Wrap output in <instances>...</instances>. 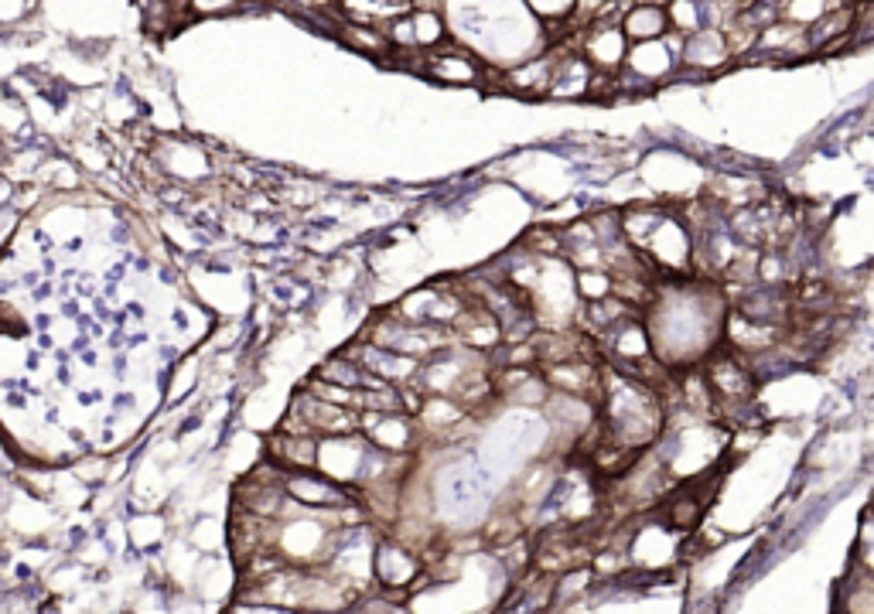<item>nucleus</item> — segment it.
<instances>
[{"mask_svg":"<svg viewBox=\"0 0 874 614\" xmlns=\"http://www.w3.org/2000/svg\"><path fill=\"white\" fill-rule=\"evenodd\" d=\"M727 291L711 276H673L660 280L653 301L642 311L660 365L683 369L707 359L724 342Z\"/></svg>","mask_w":874,"mask_h":614,"instance_id":"f257e3e1","label":"nucleus"},{"mask_svg":"<svg viewBox=\"0 0 874 614\" xmlns=\"http://www.w3.org/2000/svg\"><path fill=\"white\" fill-rule=\"evenodd\" d=\"M597 413H602L597 420H602L605 434L635 454L653 447L666 427V406H663L660 390L609 362L602 369V400H597Z\"/></svg>","mask_w":874,"mask_h":614,"instance_id":"f03ea898","label":"nucleus"},{"mask_svg":"<svg viewBox=\"0 0 874 614\" xmlns=\"http://www.w3.org/2000/svg\"><path fill=\"white\" fill-rule=\"evenodd\" d=\"M151 161L164 181L181 188H199L215 174L212 151L205 144H192V140H178V137H164L158 144H151Z\"/></svg>","mask_w":874,"mask_h":614,"instance_id":"7ed1b4c3","label":"nucleus"},{"mask_svg":"<svg viewBox=\"0 0 874 614\" xmlns=\"http://www.w3.org/2000/svg\"><path fill=\"white\" fill-rule=\"evenodd\" d=\"M428 577L424 560L413 553L410 546H403L400 540H380L373 550V581L390 594H406L410 587H418Z\"/></svg>","mask_w":874,"mask_h":614,"instance_id":"20e7f679","label":"nucleus"},{"mask_svg":"<svg viewBox=\"0 0 874 614\" xmlns=\"http://www.w3.org/2000/svg\"><path fill=\"white\" fill-rule=\"evenodd\" d=\"M359 434L393 457H406L413 447L424 444L410 413H359Z\"/></svg>","mask_w":874,"mask_h":614,"instance_id":"39448f33","label":"nucleus"},{"mask_svg":"<svg viewBox=\"0 0 874 614\" xmlns=\"http://www.w3.org/2000/svg\"><path fill=\"white\" fill-rule=\"evenodd\" d=\"M284 492L294 505L311 509V512H329L355 502V492L325 479L321 471H288L284 475Z\"/></svg>","mask_w":874,"mask_h":614,"instance_id":"423d86ee","label":"nucleus"},{"mask_svg":"<svg viewBox=\"0 0 874 614\" xmlns=\"http://www.w3.org/2000/svg\"><path fill=\"white\" fill-rule=\"evenodd\" d=\"M318 441L311 434H288V431H273L267 441V461H273L281 471H314L318 464Z\"/></svg>","mask_w":874,"mask_h":614,"instance_id":"0eeeda50","label":"nucleus"},{"mask_svg":"<svg viewBox=\"0 0 874 614\" xmlns=\"http://www.w3.org/2000/svg\"><path fill=\"white\" fill-rule=\"evenodd\" d=\"M625 49H629V38L622 34L619 24H594L584 38V56H587V66L594 72H615L625 59Z\"/></svg>","mask_w":874,"mask_h":614,"instance_id":"6e6552de","label":"nucleus"},{"mask_svg":"<svg viewBox=\"0 0 874 614\" xmlns=\"http://www.w3.org/2000/svg\"><path fill=\"white\" fill-rule=\"evenodd\" d=\"M311 375H318V380H325V383H335V386H345V390H370V386H380V380H373V375L365 372L345 349L335 352V355H329Z\"/></svg>","mask_w":874,"mask_h":614,"instance_id":"1a4fd4ad","label":"nucleus"},{"mask_svg":"<svg viewBox=\"0 0 874 614\" xmlns=\"http://www.w3.org/2000/svg\"><path fill=\"white\" fill-rule=\"evenodd\" d=\"M622 34H625L632 44L666 38V34H670L666 8H660V4H635V8H629V11H625V21H622Z\"/></svg>","mask_w":874,"mask_h":614,"instance_id":"9d476101","label":"nucleus"},{"mask_svg":"<svg viewBox=\"0 0 874 614\" xmlns=\"http://www.w3.org/2000/svg\"><path fill=\"white\" fill-rule=\"evenodd\" d=\"M727 52H731L727 38L721 31H694L683 41V62H690V66L714 69V66L727 62Z\"/></svg>","mask_w":874,"mask_h":614,"instance_id":"9b49d317","label":"nucleus"},{"mask_svg":"<svg viewBox=\"0 0 874 614\" xmlns=\"http://www.w3.org/2000/svg\"><path fill=\"white\" fill-rule=\"evenodd\" d=\"M591 76H594V69H591L584 59H561V62H554V76H550V92H554V97H564V100L584 97L587 85H591Z\"/></svg>","mask_w":874,"mask_h":614,"instance_id":"f8f14e48","label":"nucleus"},{"mask_svg":"<svg viewBox=\"0 0 874 614\" xmlns=\"http://www.w3.org/2000/svg\"><path fill=\"white\" fill-rule=\"evenodd\" d=\"M844 614H874V571L861 566V577L847 584Z\"/></svg>","mask_w":874,"mask_h":614,"instance_id":"ddd939ff","label":"nucleus"},{"mask_svg":"<svg viewBox=\"0 0 874 614\" xmlns=\"http://www.w3.org/2000/svg\"><path fill=\"white\" fill-rule=\"evenodd\" d=\"M253 8L250 0H185L189 18H229Z\"/></svg>","mask_w":874,"mask_h":614,"instance_id":"4468645a","label":"nucleus"},{"mask_svg":"<svg viewBox=\"0 0 874 614\" xmlns=\"http://www.w3.org/2000/svg\"><path fill=\"white\" fill-rule=\"evenodd\" d=\"M410 24H413V38H418V49H434V44L444 38V24L441 14H428V11H410Z\"/></svg>","mask_w":874,"mask_h":614,"instance_id":"2eb2a0df","label":"nucleus"},{"mask_svg":"<svg viewBox=\"0 0 874 614\" xmlns=\"http://www.w3.org/2000/svg\"><path fill=\"white\" fill-rule=\"evenodd\" d=\"M530 4L543 18H567V14H574L577 0H530Z\"/></svg>","mask_w":874,"mask_h":614,"instance_id":"dca6fc26","label":"nucleus"}]
</instances>
